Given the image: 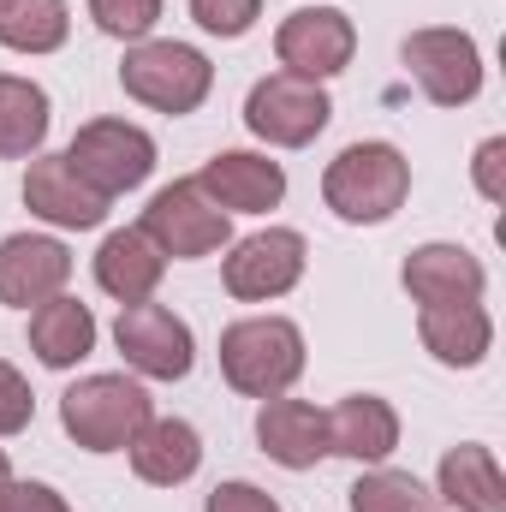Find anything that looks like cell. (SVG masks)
<instances>
[{"label":"cell","instance_id":"6da1fadb","mask_svg":"<svg viewBox=\"0 0 506 512\" xmlns=\"http://www.w3.org/2000/svg\"><path fill=\"white\" fill-rule=\"evenodd\" d=\"M411 197V161L393 143H346L328 173H322V203L346 221V227H381L405 209Z\"/></svg>","mask_w":506,"mask_h":512},{"label":"cell","instance_id":"7a4b0ae2","mask_svg":"<svg viewBox=\"0 0 506 512\" xmlns=\"http://www.w3.org/2000/svg\"><path fill=\"white\" fill-rule=\"evenodd\" d=\"M221 376L245 399H274L304 376V334L286 316H245L221 334Z\"/></svg>","mask_w":506,"mask_h":512},{"label":"cell","instance_id":"3957f363","mask_svg":"<svg viewBox=\"0 0 506 512\" xmlns=\"http://www.w3.org/2000/svg\"><path fill=\"white\" fill-rule=\"evenodd\" d=\"M149 417H155V399L131 376H84L60 393V429L84 453H126Z\"/></svg>","mask_w":506,"mask_h":512},{"label":"cell","instance_id":"277c9868","mask_svg":"<svg viewBox=\"0 0 506 512\" xmlns=\"http://www.w3.org/2000/svg\"><path fill=\"white\" fill-rule=\"evenodd\" d=\"M120 90L155 114H197L215 90V66L191 42H131L120 60Z\"/></svg>","mask_w":506,"mask_h":512},{"label":"cell","instance_id":"5b68a950","mask_svg":"<svg viewBox=\"0 0 506 512\" xmlns=\"http://www.w3.org/2000/svg\"><path fill=\"white\" fill-rule=\"evenodd\" d=\"M137 227L149 233L155 251L173 256V262H197V256H215V251L233 245V215L215 209V197H209L197 179L161 185V191L149 197V209H143Z\"/></svg>","mask_w":506,"mask_h":512},{"label":"cell","instance_id":"8992f818","mask_svg":"<svg viewBox=\"0 0 506 512\" xmlns=\"http://www.w3.org/2000/svg\"><path fill=\"white\" fill-rule=\"evenodd\" d=\"M66 167L96 191V197H126L155 173V137L131 120H90L72 131L66 143Z\"/></svg>","mask_w":506,"mask_h":512},{"label":"cell","instance_id":"52a82bcc","mask_svg":"<svg viewBox=\"0 0 506 512\" xmlns=\"http://www.w3.org/2000/svg\"><path fill=\"white\" fill-rule=\"evenodd\" d=\"M334 120V102L316 78H298V72H268L256 78L251 96H245V126L251 137L274 143V149H304L316 143Z\"/></svg>","mask_w":506,"mask_h":512},{"label":"cell","instance_id":"ba28073f","mask_svg":"<svg viewBox=\"0 0 506 512\" xmlns=\"http://www.w3.org/2000/svg\"><path fill=\"white\" fill-rule=\"evenodd\" d=\"M411 84L435 102V108H465L477 102L483 90V48L465 36V30H447V24H429V30H411L405 48H399Z\"/></svg>","mask_w":506,"mask_h":512},{"label":"cell","instance_id":"9c48e42d","mask_svg":"<svg viewBox=\"0 0 506 512\" xmlns=\"http://www.w3.org/2000/svg\"><path fill=\"white\" fill-rule=\"evenodd\" d=\"M114 346L137 376L149 382H185L191 364H197V340L185 328V316H173L167 304L143 298V304H120V322H114Z\"/></svg>","mask_w":506,"mask_h":512},{"label":"cell","instance_id":"30bf717a","mask_svg":"<svg viewBox=\"0 0 506 512\" xmlns=\"http://www.w3.org/2000/svg\"><path fill=\"white\" fill-rule=\"evenodd\" d=\"M304 262H310V245L304 233L292 227H268V233H251L239 239L227 262H221V280L239 304H268V298H286L298 280H304Z\"/></svg>","mask_w":506,"mask_h":512},{"label":"cell","instance_id":"8fae6325","mask_svg":"<svg viewBox=\"0 0 506 512\" xmlns=\"http://www.w3.org/2000/svg\"><path fill=\"white\" fill-rule=\"evenodd\" d=\"M274 54H280V72H298V78H334L352 66L358 54V24L340 12V6H298L280 30H274Z\"/></svg>","mask_w":506,"mask_h":512},{"label":"cell","instance_id":"7c38bea8","mask_svg":"<svg viewBox=\"0 0 506 512\" xmlns=\"http://www.w3.org/2000/svg\"><path fill=\"white\" fill-rule=\"evenodd\" d=\"M72 280V251L48 233H12L0 239V304L12 310H36L48 298H60Z\"/></svg>","mask_w":506,"mask_h":512},{"label":"cell","instance_id":"4fadbf2b","mask_svg":"<svg viewBox=\"0 0 506 512\" xmlns=\"http://www.w3.org/2000/svg\"><path fill=\"white\" fill-rule=\"evenodd\" d=\"M24 209L48 227H66V233H90L108 221V197H96L72 167L66 155H30L24 167Z\"/></svg>","mask_w":506,"mask_h":512},{"label":"cell","instance_id":"5bb4252c","mask_svg":"<svg viewBox=\"0 0 506 512\" xmlns=\"http://www.w3.org/2000/svg\"><path fill=\"white\" fill-rule=\"evenodd\" d=\"M197 185L215 197V209H227V215H268V209H280V197H286V167L280 161H268V155H256V149H221L203 173H197Z\"/></svg>","mask_w":506,"mask_h":512},{"label":"cell","instance_id":"9a60e30c","mask_svg":"<svg viewBox=\"0 0 506 512\" xmlns=\"http://www.w3.org/2000/svg\"><path fill=\"white\" fill-rule=\"evenodd\" d=\"M399 280H405V292L417 298V304H483V286H489V274H483V262L465 251V245H417V251L405 256V268H399Z\"/></svg>","mask_w":506,"mask_h":512},{"label":"cell","instance_id":"2e32d148","mask_svg":"<svg viewBox=\"0 0 506 512\" xmlns=\"http://www.w3.org/2000/svg\"><path fill=\"white\" fill-rule=\"evenodd\" d=\"M256 447H262L274 465H286V471H310V465L328 453V411L274 393V399H262V411H256Z\"/></svg>","mask_w":506,"mask_h":512},{"label":"cell","instance_id":"e0dca14e","mask_svg":"<svg viewBox=\"0 0 506 512\" xmlns=\"http://www.w3.org/2000/svg\"><path fill=\"white\" fill-rule=\"evenodd\" d=\"M417 340L435 364L447 370H477L495 346V322L483 304H423L417 310Z\"/></svg>","mask_w":506,"mask_h":512},{"label":"cell","instance_id":"ac0fdd59","mask_svg":"<svg viewBox=\"0 0 506 512\" xmlns=\"http://www.w3.org/2000/svg\"><path fill=\"white\" fill-rule=\"evenodd\" d=\"M126 453H131L137 483H149V489H179V483H191L197 465H203V435H197L185 417H149Z\"/></svg>","mask_w":506,"mask_h":512},{"label":"cell","instance_id":"d6986e66","mask_svg":"<svg viewBox=\"0 0 506 512\" xmlns=\"http://www.w3.org/2000/svg\"><path fill=\"white\" fill-rule=\"evenodd\" d=\"M393 447H399V411L381 393H346L328 411V453L352 465H381Z\"/></svg>","mask_w":506,"mask_h":512},{"label":"cell","instance_id":"ffe728a7","mask_svg":"<svg viewBox=\"0 0 506 512\" xmlns=\"http://www.w3.org/2000/svg\"><path fill=\"white\" fill-rule=\"evenodd\" d=\"M161 274H167V256L149 245L143 227H120V233H108L102 251H96V286H102L108 298H120V304H143V298H155Z\"/></svg>","mask_w":506,"mask_h":512},{"label":"cell","instance_id":"44dd1931","mask_svg":"<svg viewBox=\"0 0 506 512\" xmlns=\"http://www.w3.org/2000/svg\"><path fill=\"white\" fill-rule=\"evenodd\" d=\"M435 501L459 512H506V477L495 465V453L483 441H459L441 453V471H435Z\"/></svg>","mask_w":506,"mask_h":512},{"label":"cell","instance_id":"7402d4cb","mask_svg":"<svg viewBox=\"0 0 506 512\" xmlns=\"http://www.w3.org/2000/svg\"><path fill=\"white\" fill-rule=\"evenodd\" d=\"M30 352L48 364V370H72V364H84L90 352H96V316H90V304H78V298H48V304H36L30 310Z\"/></svg>","mask_w":506,"mask_h":512},{"label":"cell","instance_id":"603a6c76","mask_svg":"<svg viewBox=\"0 0 506 512\" xmlns=\"http://www.w3.org/2000/svg\"><path fill=\"white\" fill-rule=\"evenodd\" d=\"M54 126V102L36 78H18V72H0V161H30L42 155Z\"/></svg>","mask_w":506,"mask_h":512},{"label":"cell","instance_id":"cb8c5ba5","mask_svg":"<svg viewBox=\"0 0 506 512\" xmlns=\"http://www.w3.org/2000/svg\"><path fill=\"white\" fill-rule=\"evenodd\" d=\"M72 36L66 0H0V48L12 54H54Z\"/></svg>","mask_w":506,"mask_h":512},{"label":"cell","instance_id":"d4e9b609","mask_svg":"<svg viewBox=\"0 0 506 512\" xmlns=\"http://www.w3.org/2000/svg\"><path fill=\"white\" fill-rule=\"evenodd\" d=\"M441 501L411 477V471H387L376 465L370 477L352 483V512H435Z\"/></svg>","mask_w":506,"mask_h":512},{"label":"cell","instance_id":"484cf974","mask_svg":"<svg viewBox=\"0 0 506 512\" xmlns=\"http://www.w3.org/2000/svg\"><path fill=\"white\" fill-rule=\"evenodd\" d=\"M90 18L114 42H149V30L161 24V0H90Z\"/></svg>","mask_w":506,"mask_h":512},{"label":"cell","instance_id":"4316f807","mask_svg":"<svg viewBox=\"0 0 506 512\" xmlns=\"http://www.w3.org/2000/svg\"><path fill=\"white\" fill-rule=\"evenodd\" d=\"M191 18L209 36H221V42H239L256 18H262V0H191Z\"/></svg>","mask_w":506,"mask_h":512},{"label":"cell","instance_id":"83f0119b","mask_svg":"<svg viewBox=\"0 0 506 512\" xmlns=\"http://www.w3.org/2000/svg\"><path fill=\"white\" fill-rule=\"evenodd\" d=\"M30 417H36V393H30V382L0 358V441L18 435V429H30Z\"/></svg>","mask_w":506,"mask_h":512},{"label":"cell","instance_id":"f1b7e54d","mask_svg":"<svg viewBox=\"0 0 506 512\" xmlns=\"http://www.w3.org/2000/svg\"><path fill=\"white\" fill-rule=\"evenodd\" d=\"M471 179H477V191H483L489 203H501V197H506V137H489V143H477Z\"/></svg>","mask_w":506,"mask_h":512},{"label":"cell","instance_id":"f546056e","mask_svg":"<svg viewBox=\"0 0 506 512\" xmlns=\"http://www.w3.org/2000/svg\"><path fill=\"white\" fill-rule=\"evenodd\" d=\"M203 512H280V501L268 489H256V483H215Z\"/></svg>","mask_w":506,"mask_h":512},{"label":"cell","instance_id":"4dcf8cb0","mask_svg":"<svg viewBox=\"0 0 506 512\" xmlns=\"http://www.w3.org/2000/svg\"><path fill=\"white\" fill-rule=\"evenodd\" d=\"M12 512H72L48 483H12Z\"/></svg>","mask_w":506,"mask_h":512},{"label":"cell","instance_id":"1f68e13d","mask_svg":"<svg viewBox=\"0 0 506 512\" xmlns=\"http://www.w3.org/2000/svg\"><path fill=\"white\" fill-rule=\"evenodd\" d=\"M0 512H12V483H0Z\"/></svg>","mask_w":506,"mask_h":512},{"label":"cell","instance_id":"d6a6232c","mask_svg":"<svg viewBox=\"0 0 506 512\" xmlns=\"http://www.w3.org/2000/svg\"><path fill=\"white\" fill-rule=\"evenodd\" d=\"M0 483H12V465H6V447H0Z\"/></svg>","mask_w":506,"mask_h":512}]
</instances>
